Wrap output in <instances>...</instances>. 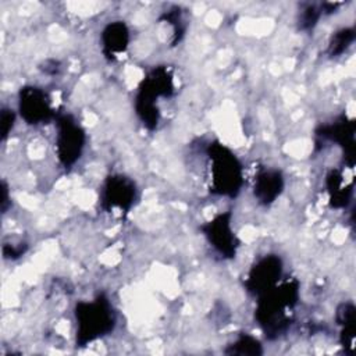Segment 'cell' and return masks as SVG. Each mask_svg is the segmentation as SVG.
<instances>
[{"label":"cell","mask_w":356,"mask_h":356,"mask_svg":"<svg viewBox=\"0 0 356 356\" xmlns=\"http://www.w3.org/2000/svg\"><path fill=\"white\" fill-rule=\"evenodd\" d=\"M76 318L79 324V334L76 335L83 343L102 337L114 325L113 312L108 302L103 298L90 303H79L76 307Z\"/></svg>","instance_id":"6da1fadb"},{"label":"cell","mask_w":356,"mask_h":356,"mask_svg":"<svg viewBox=\"0 0 356 356\" xmlns=\"http://www.w3.org/2000/svg\"><path fill=\"white\" fill-rule=\"evenodd\" d=\"M216 153L210 157L213 174V181L221 193L235 192L241 182V165L234 154H231L225 147L214 149Z\"/></svg>","instance_id":"7a4b0ae2"},{"label":"cell","mask_w":356,"mask_h":356,"mask_svg":"<svg viewBox=\"0 0 356 356\" xmlns=\"http://www.w3.org/2000/svg\"><path fill=\"white\" fill-rule=\"evenodd\" d=\"M56 145H57V153L60 160L65 165L72 164L79 157L83 146L82 129L68 120L61 121L58 125Z\"/></svg>","instance_id":"3957f363"},{"label":"cell","mask_w":356,"mask_h":356,"mask_svg":"<svg viewBox=\"0 0 356 356\" xmlns=\"http://www.w3.org/2000/svg\"><path fill=\"white\" fill-rule=\"evenodd\" d=\"M19 111L22 118L29 124L46 121L50 115L49 102L46 95L38 88H24L19 95Z\"/></svg>","instance_id":"277c9868"},{"label":"cell","mask_w":356,"mask_h":356,"mask_svg":"<svg viewBox=\"0 0 356 356\" xmlns=\"http://www.w3.org/2000/svg\"><path fill=\"white\" fill-rule=\"evenodd\" d=\"M281 275V261L278 257L268 256L261 259L250 271L249 281L253 285V291L267 292L273 289L277 284V280Z\"/></svg>","instance_id":"5b68a950"},{"label":"cell","mask_w":356,"mask_h":356,"mask_svg":"<svg viewBox=\"0 0 356 356\" xmlns=\"http://www.w3.org/2000/svg\"><path fill=\"white\" fill-rule=\"evenodd\" d=\"M135 196L134 184L122 177H115L108 181L104 191V197L113 207L127 209Z\"/></svg>","instance_id":"8992f818"},{"label":"cell","mask_w":356,"mask_h":356,"mask_svg":"<svg viewBox=\"0 0 356 356\" xmlns=\"http://www.w3.org/2000/svg\"><path fill=\"white\" fill-rule=\"evenodd\" d=\"M207 236L210 238V242L213 241L214 243L213 246L221 253L227 256H231L232 253H235V245H232L235 238L232 235L229 222L225 221L224 216H221L220 218H217L210 224V231L207 232Z\"/></svg>","instance_id":"52a82bcc"},{"label":"cell","mask_w":356,"mask_h":356,"mask_svg":"<svg viewBox=\"0 0 356 356\" xmlns=\"http://www.w3.org/2000/svg\"><path fill=\"white\" fill-rule=\"evenodd\" d=\"M282 178L278 171H263L256 179L254 192L264 203L273 202L281 192Z\"/></svg>","instance_id":"ba28073f"},{"label":"cell","mask_w":356,"mask_h":356,"mask_svg":"<svg viewBox=\"0 0 356 356\" xmlns=\"http://www.w3.org/2000/svg\"><path fill=\"white\" fill-rule=\"evenodd\" d=\"M104 47L114 56L124 51L128 43V29L122 22H113L103 31Z\"/></svg>","instance_id":"9c48e42d"},{"label":"cell","mask_w":356,"mask_h":356,"mask_svg":"<svg viewBox=\"0 0 356 356\" xmlns=\"http://www.w3.org/2000/svg\"><path fill=\"white\" fill-rule=\"evenodd\" d=\"M0 129H1V138L6 139L10 131L13 129L14 125V113L10 108H3L1 111V120H0Z\"/></svg>","instance_id":"30bf717a"}]
</instances>
